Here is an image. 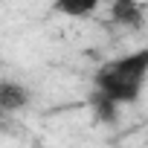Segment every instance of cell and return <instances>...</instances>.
I'll return each mask as SVG.
<instances>
[{
	"instance_id": "6da1fadb",
	"label": "cell",
	"mask_w": 148,
	"mask_h": 148,
	"mask_svg": "<svg viewBox=\"0 0 148 148\" xmlns=\"http://www.w3.org/2000/svg\"><path fill=\"white\" fill-rule=\"evenodd\" d=\"M148 76V47L136 49V52H128L122 58H113L108 61L99 73H96V90H102L105 96H110L113 102L119 105H131L139 99L142 93V82Z\"/></svg>"
},
{
	"instance_id": "7a4b0ae2",
	"label": "cell",
	"mask_w": 148,
	"mask_h": 148,
	"mask_svg": "<svg viewBox=\"0 0 148 148\" xmlns=\"http://www.w3.org/2000/svg\"><path fill=\"white\" fill-rule=\"evenodd\" d=\"M29 87L21 84V82H12V79H0V110L3 113H15V110H23L29 105Z\"/></svg>"
},
{
	"instance_id": "3957f363",
	"label": "cell",
	"mask_w": 148,
	"mask_h": 148,
	"mask_svg": "<svg viewBox=\"0 0 148 148\" xmlns=\"http://www.w3.org/2000/svg\"><path fill=\"white\" fill-rule=\"evenodd\" d=\"M110 21L116 26H125V29H142L145 15H142V6L136 0H113L110 3Z\"/></svg>"
},
{
	"instance_id": "277c9868",
	"label": "cell",
	"mask_w": 148,
	"mask_h": 148,
	"mask_svg": "<svg viewBox=\"0 0 148 148\" xmlns=\"http://www.w3.org/2000/svg\"><path fill=\"white\" fill-rule=\"evenodd\" d=\"M90 108H93V116L102 122V125H116L119 122V102H113L110 96H105L102 90L93 87L90 93Z\"/></svg>"
},
{
	"instance_id": "5b68a950",
	"label": "cell",
	"mask_w": 148,
	"mask_h": 148,
	"mask_svg": "<svg viewBox=\"0 0 148 148\" xmlns=\"http://www.w3.org/2000/svg\"><path fill=\"white\" fill-rule=\"evenodd\" d=\"M102 0H52V12L64 18H87L99 9Z\"/></svg>"
}]
</instances>
